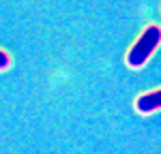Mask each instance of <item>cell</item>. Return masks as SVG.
I'll list each match as a JSON object with an SVG mask.
<instances>
[{
    "label": "cell",
    "instance_id": "obj_3",
    "mask_svg": "<svg viewBox=\"0 0 161 154\" xmlns=\"http://www.w3.org/2000/svg\"><path fill=\"white\" fill-rule=\"evenodd\" d=\"M9 66H11V56L4 49H0V71H7Z\"/></svg>",
    "mask_w": 161,
    "mask_h": 154
},
{
    "label": "cell",
    "instance_id": "obj_1",
    "mask_svg": "<svg viewBox=\"0 0 161 154\" xmlns=\"http://www.w3.org/2000/svg\"><path fill=\"white\" fill-rule=\"evenodd\" d=\"M161 43V26L150 24L142 30V34L137 37V41L129 47L127 56H125V62L129 69H142L144 64L148 62V58L157 51Z\"/></svg>",
    "mask_w": 161,
    "mask_h": 154
},
{
    "label": "cell",
    "instance_id": "obj_2",
    "mask_svg": "<svg viewBox=\"0 0 161 154\" xmlns=\"http://www.w3.org/2000/svg\"><path fill=\"white\" fill-rule=\"evenodd\" d=\"M161 109V88L150 90V92H144L136 99V111L142 116H148L153 111Z\"/></svg>",
    "mask_w": 161,
    "mask_h": 154
}]
</instances>
